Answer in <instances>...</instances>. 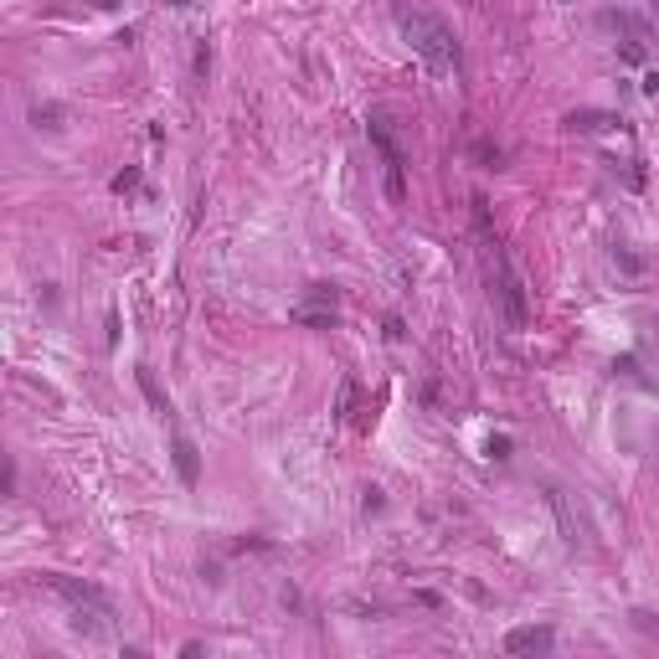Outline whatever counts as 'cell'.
<instances>
[{
    "instance_id": "6da1fadb",
    "label": "cell",
    "mask_w": 659,
    "mask_h": 659,
    "mask_svg": "<svg viewBox=\"0 0 659 659\" xmlns=\"http://www.w3.org/2000/svg\"><path fill=\"white\" fill-rule=\"evenodd\" d=\"M474 252H479V273H484V294H490L500 325L520 335L531 325V294H526V278L515 273L505 243L494 237L490 227V211H484V196H474Z\"/></svg>"
},
{
    "instance_id": "7a4b0ae2",
    "label": "cell",
    "mask_w": 659,
    "mask_h": 659,
    "mask_svg": "<svg viewBox=\"0 0 659 659\" xmlns=\"http://www.w3.org/2000/svg\"><path fill=\"white\" fill-rule=\"evenodd\" d=\"M41 587L52 597H62L67 623H73L82 638H114V597L103 593V587L82 582V577H67V572H47Z\"/></svg>"
},
{
    "instance_id": "3957f363",
    "label": "cell",
    "mask_w": 659,
    "mask_h": 659,
    "mask_svg": "<svg viewBox=\"0 0 659 659\" xmlns=\"http://www.w3.org/2000/svg\"><path fill=\"white\" fill-rule=\"evenodd\" d=\"M402 37L417 57L428 62V73L438 78H458L464 73V47L453 37V26L443 16H432V11H407L402 16Z\"/></svg>"
},
{
    "instance_id": "277c9868",
    "label": "cell",
    "mask_w": 659,
    "mask_h": 659,
    "mask_svg": "<svg viewBox=\"0 0 659 659\" xmlns=\"http://www.w3.org/2000/svg\"><path fill=\"white\" fill-rule=\"evenodd\" d=\"M366 134H371V150L381 155V175H387V196L391 201H407V150L391 129V114H366Z\"/></svg>"
},
{
    "instance_id": "5b68a950",
    "label": "cell",
    "mask_w": 659,
    "mask_h": 659,
    "mask_svg": "<svg viewBox=\"0 0 659 659\" xmlns=\"http://www.w3.org/2000/svg\"><path fill=\"white\" fill-rule=\"evenodd\" d=\"M294 314V325H309V330H330L335 320H340V294L330 284H309V294L299 299V304L288 309Z\"/></svg>"
},
{
    "instance_id": "8992f818",
    "label": "cell",
    "mask_w": 659,
    "mask_h": 659,
    "mask_svg": "<svg viewBox=\"0 0 659 659\" xmlns=\"http://www.w3.org/2000/svg\"><path fill=\"white\" fill-rule=\"evenodd\" d=\"M556 644L552 623H526V629H510L505 634V655H546Z\"/></svg>"
},
{
    "instance_id": "52a82bcc",
    "label": "cell",
    "mask_w": 659,
    "mask_h": 659,
    "mask_svg": "<svg viewBox=\"0 0 659 659\" xmlns=\"http://www.w3.org/2000/svg\"><path fill=\"white\" fill-rule=\"evenodd\" d=\"M546 500H552V510H556V520H561V541H567V546H582V541H587V531H582V520H577V510H572V494L561 490V484H552V490H546Z\"/></svg>"
},
{
    "instance_id": "ba28073f",
    "label": "cell",
    "mask_w": 659,
    "mask_h": 659,
    "mask_svg": "<svg viewBox=\"0 0 659 659\" xmlns=\"http://www.w3.org/2000/svg\"><path fill=\"white\" fill-rule=\"evenodd\" d=\"M170 453H175V474H181V484H196V479H201V453H196V443H191V438H175Z\"/></svg>"
},
{
    "instance_id": "9c48e42d",
    "label": "cell",
    "mask_w": 659,
    "mask_h": 659,
    "mask_svg": "<svg viewBox=\"0 0 659 659\" xmlns=\"http://www.w3.org/2000/svg\"><path fill=\"white\" fill-rule=\"evenodd\" d=\"M140 387H144V397H150V407L160 412V417H170V397L160 391V381H155V371L150 366H140Z\"/></svg>"
},
{
    "instance_id": "30bf717a",
    "label": "cell",
    "mask_w": 659,
    "mask_h": 659,
    "mask_svg": "<svg viewBox=\"0 0 659 659\" xmlns=\"http://www.w3.org/2000/svg\"><path fill=\"white\" fill-rule=\"evenodd\" d=\"M623 129V119H618V114H572V119H567V129H582V134H593V129Z\"/></svg>"
},
{
    "instance_id": "8fae6325",
    "label": "cell",
    "mask_w": 659,
    "mask_h": 659,
    "mask_svg": "<svg viewBox=\"0 0 659 659\" xmlns=\"http://www.w3.org/2000/svg\"><path fill=\"white\" fill-rule=\"evenodd\" d=\"M350 407H355V376H346L340 381V402H335V423H346Z\"/></svg>"
},
{
    "instance_id": "7c38bea8",
    "label": "cell",
    "mask_w": 659,
    "mask_h": 659,
    "mask_svg": "<svg viewBox=\"0 0 659 659\" xmlns=\"http://www.w3.org/2000/svg\"><path fill=\"white\" fill-rule=\"evenodd\" d=\"M474 160H484V170H500V160H505V155H500V144L479 140V144H474Z\"/></svg>"
},
{
    "instance_id": "4fadbf2b",
    "label": "cell",
    "mask_w": 659,
    "mask_h": 659,
    "mask_svg": "<svg viewBox=\"0 0 659 659\" xmlns=\"http://www.w3.org/2000/svg\"><path fill=\"white\" fill-rule=\"evenodd\" d=\"M31 119H37V129H57V119H62V108H52V103H47V108H31Z\"/></svg>"
},
{
    "instance_id": "5bb4252c",
    "label": "cell",
    "mask_w": 659,
    "mask_h": 659,
    "mask_svg": "<svg viewBox=\"0 0 659 659\" xmlns=\"http://www.w3.org/2000/svg\"><path fill=\"white\" fill-rule=\"evenodd\" d=\"M134 185H140V170H119L114 175V191H134Z\"/></svg>"
},
{
    "instance_id": "9a60e30c",
    "label": "cell",
    "mask_w": 659,
    "mask_h": 659,
    "mask_svg": "<svg viewBox=\"0 0 659 659\" xmlns=\"http://www.w3.org/2000/svg\"><path fill=\"white\" fill-rule=\"evenodd\" d=\"M634 629H638V634H655V638H659V623H655L649 613H634Z\"/></svg>"
},
{
    "instance_id": "2e32d148",
    "label": "cell",
    "mask_w": 659,
    "mask_h": 659,
    "mask_svg": "<svg viewBox=\"0 0 659 659\" xmlns=\"http://www.w3.org/2000/svg\"><path fill=\"white\" fill-rule=\"evenodd\" d=\"M490 458H510V438H490Z\"/></svg>"
},
{
    "instance_id": "e0dca14e",
    "label": "cell",
    "mask_w": 659,
    "mask_h": 659,
    "mask_svg": "<svg viewBox=\"0 0 659 659\" xmlns=\"http://www.w3.org/2000/svg\"><path fill=\"white\" fill-rule=\"evenodd\" d=\"M170 5H191V0H170Z\"/></svg>"
}]
</instances>
